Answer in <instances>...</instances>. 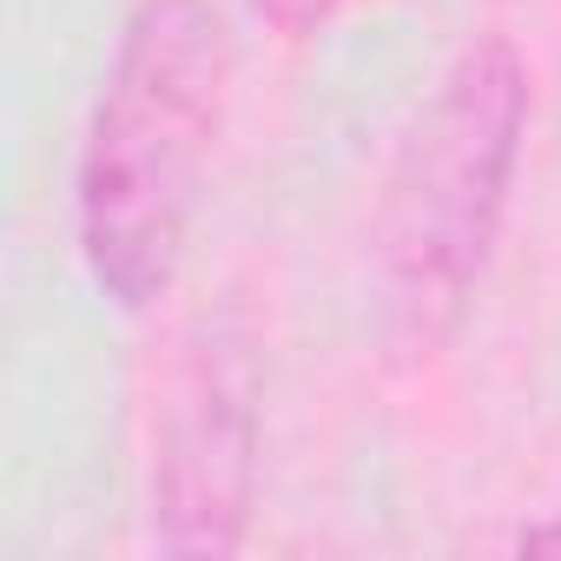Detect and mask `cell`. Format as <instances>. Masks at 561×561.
Wrapping results in <instances>:
<instances>
[{"label":"cell","mask_w":561,"mask_h":561,"mask_svg":"<svg viewBox=\"0 0 561 561\" xmlns=\"http://www.w3.org/2000/svg\"><path fill=\"white\" fill-rule=\"evenodd\" d=\"M231 100V34L211 0H139L100 73L73 225L93 285L119 311L172 291Z\"/></svg>","instance_id":"cell-1"},{"label":"cell","mask_w":561,"mask_h":561,"mask_svg":"<svg viewBox=\"0 0 561 561\" xmlns=\"http://www.w3.org/2000/svg\"><path fill=\"white\" fill-rule=\"evenodd\" d=\"M522 139L528 67L502 34H489L449 60L377 205V298L383 331L403 351L430 357L462 324L508 218Z\"/></svg>","instance_id":"cell-2"},{"label":"cell","mask_w":561,"mask_h":561,"mask_svg":"<svg viewBox=\"0 0 561 561\" xmlns=\"http://www.w3.org/2000/svg\"><path fill=\"white\" fill-rule=\"evenodd\" d=\"M257 449H264L257 357L238 324H198L159 403L152 535L165 554L218 561L244 541L257 502Z\"/></svg>","instance_id":"cell-3"},{"label":"cell","mask_w":561,"mask_h":561,"mask_svg":"<svg viewBox=\"0 0 561 561\" xmlns=\"http://www.w3.org/2000/svg\"><path fill=\"white\" fill-rule=\"evenodd\" d=\"M337 8H344V0H251V14L264 27H277L285 41H311L318 27H331Z\"/></svg>","instance_id":"cell-4"},{"label":"cell","mask_w":561,"mask_h":561,"mask_svg":"<svg viewBox=\"0 0 561 561\" xmlns=\"http://www.w3.org/2000/svg\"><path fill=\"white\" fill-rule=\"evenodd\" d=\"M515 548H522V554H561V522H535V528H522Z\"/></svg>","instance_id":"cell-5"}]
</instances>
